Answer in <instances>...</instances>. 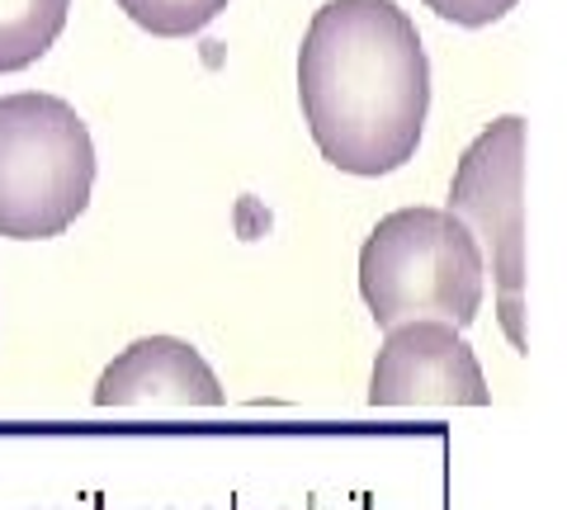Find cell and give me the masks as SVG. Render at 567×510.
Listing matches in <instances>:
<instances>
[{
  "label": "cell",
  "mask_w": 567,
  "mask_h": 510,
  "mask_svg": "<svg viewBox=\"0 0 567 510\" xmlns=\"http://www.w3.org/2000/svg\"><path fill=\"white\" fill-rule=\"evenodd\" d=\"M137 29L156 33V39H189V33L208 29L227 10V0H118Z\"/></svg>",
  "instance_id": "ba28073f"
},
{
  "label": "cell",
  "mask_w": 567,
  "mask_h": 510,
  "mask_svg": "<svg viewBox=\"0 0 567 510\" xmlns=\"http://www.w3.org/2000/svg\"><path fill=\"white\" fill-rule=\"evenodd\" d=\"M298 104L336 170L406 166L431 114V62L412 14L393 0H327L298 48Z\"/></svg>",
  "instance_id": "6da1fadb"
},
{
  "label": "cell",
  "mask_w": 567,
  "mask_h": 510,
  "mask_svg": "<svg viewBox=\"0 0 567 510\" xmlns=\"http://www.w3.org/2000/svg\"><path fill=\"white\" fill-rule=\"evenodd\" d=\"M369 402L374 407H487L492 393L464 331L421 316L383 331L369 374Z\"/></svg>",
  "instance_id": "5b68a950"
},
{
  "label": "cell",
  "mask_w": 567,
  "mask_h": 510,
  "mask_svg": "<svg viewBox=\"0 0 567 510\" xmlns=\"http://www.w3.org/2000/svg\"><path fill=\"white\" fill-rule=\"evenodd\" d=\"M95 189V143L58 95H0V237H62Z\"/></svg>",
  "instance_id": "3957f363"
},
{
  "label": "cell",
  "mask_w": 567,
  "mask_h": 510,
  "mask_svg": "<svg viewBox=\"0 0 567 510\" xmlns=\"http://www.w3.org/2000/svg\"><path fill=\"white\" fill-rule=\"evenodd\" d=\"M520 0H425V10H435L440 20L464 24V29H487L496 20H506Z\"/></svg>",
  "instance_id": "9c48e42d"
},
{
  "label": "cell",
  "mask_w": 567,
  "mask_h": 510,
  "mask_svg": "<svg viewBox=\"0 0 567 510\" xmlns=\"http://www.w3.org/2000/svg\"><path fill=\"white\" fill-rule=\"evenodd\" d=\"M360 293L379 331L421 316L464 331L487 293L483 251L450 208H398L360 251Z\"/></svg>",
  "instance_id": "7a4b0ae2"
},
{
  "label": "cell",
  "mask_w": 567,
  "mask_h": 510,
  "mask_svg": "<svg viewBox=\"0 0 567 510\" xmlns=\"http://www.w3.org/2000/svg\"><path fill=\"white\" fill-rule=\"evenodd\" d=\"M525 118L506 114L487 123L473 137V147L458 156L450 185V214L473 232L483 251V270L492 289L502 293V326L511 345L520 336V289H525Z\"/></svg>",
  "instance_id": "277c9868"
},
{
  "label": "cell",
  "mask_w": 567,
  "mask_h": 510,
  "mask_svg": "<svg viewBox=\"0 0 567 510\" xmlns=\"http://www.w3.org/2000/svg\"><path fill=\"white\" fill-rule=\"evenodd\" d=\"M71 0H0V76L24 72L62 39Z\"/></svg>",
  "instance_id": "52a82bcc"
},
{
  "label": "cell",
  "mask_w": 567,
  "mask_h": 510,
  "mask_svg": "<svg viewBox=\"0 0 567 510\" xmlns=\"http://www.w3.org/2000/svg\"><path fill=\"white\" fill-rule=\"evenodd\" d=\"M223 407V383L189 341L142 336L104 368L95 383V407Z\"/></svg>",
  "instance_id": "8992f818"
}]
</instances>
